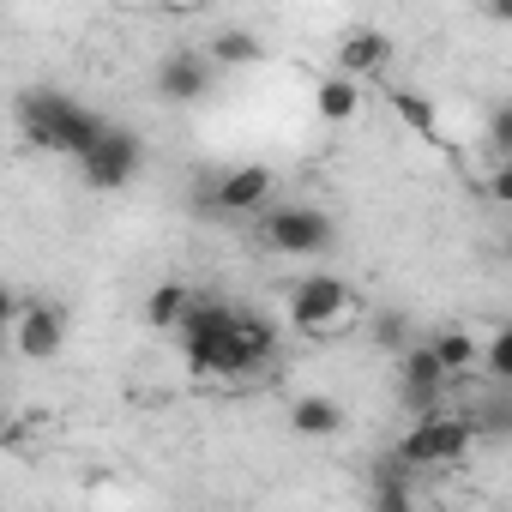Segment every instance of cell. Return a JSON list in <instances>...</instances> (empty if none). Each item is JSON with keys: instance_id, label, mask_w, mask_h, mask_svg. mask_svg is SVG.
Wrapping results in <instances>:
<instances>
[{"instance_id": "14", "label": "cell", "mask_w": 512, "mask_h": 512, "mask_svg": "<svg viewBox=\"0 0 512 512\" xmlns=\"http://www.w3.org/2000/svg\"><path fill=\"white\" fill-rule=\"evenodd\" d=\"M428 344H434V356H440V368H446L452 380H464L470 368H482V344H476V332H464V326H440V332H428Z\"/></svg>"}, {"instance_id": "2", "label": "cell", "mask_w": 512, "mask_h": 512, "mask_svg": "<svg viewBox=\"0 0 512 512\" xmlns=\"http://www.w3.org/2000/svg\"><path fill=\"white\" fill-rule=\"evenodd\" d=\"M476 440H482V434H476V422H470V416L440 410V416L410 422V434H398L392 458H398V470H446V464H458Z\"/></svg>"}, {"instance_id": "20", "label": "cell", "mask_w": 512, "mask_h": 512, "mask_svg": "<svg viewBox=\"0 0 512 512\" xmlns=\"http://www.w3.org/2000/svg\"><path fill=\"white\" fill-rule=\"evenodd\" d=\"M368 512H416V494H410V476H404L398 464L374 476V500H368Z\"/></svg>"}, {"instance_id": "13", "label": "cell", "mask_w": 512, "mask_h": 512, "mask_svg": "<svg viewBox=\"0 0 512 512\" xmlns=\"http://www.w3.org/2000/svg\"><path fill=\"white\" fill-rule=\"evenodd\" d=\"M199 302V290L193 284H181V278H163L151 296H145V326L151 332H181V320H187V308Z\"/></svg>"}, {"instance_id": "1", "label": "cell", "mask_w": 512, "mask_h": 512, "mask_svg": "<svg viewBox=\"0 0 512 512\" xmlns=\"http://www.w3.org/2000/svg\"><path fill=\"white\" fill-rule=\"evenodd\" d=\"M19 127H25V139H31L37 151L73 157V163H85V157L97 151V139L109 133V121H103L97 109H85L79 97H67V91H55V85L19 97Z\"/></svg>"}, {"instance_id": "8", "label": "cell", "mask_w": 512, "mask_h": 512, "mask_svg": "<svg viewBox=\"0 0 512 512\" xmlns=\"http://www.w3.org/2000/svg\"><path fill=\"white\" fill-rule=\"evenodd\" d=\"M211 85H217V61H211L205 49H169V55L157 61V97H163L169 109L205 103Z\"/></svg>"}, {"instance_id": "25", "label": "cell", "mask_w": 512, "mask_h": 512, "mask_svg": "<svg viewBox=\"0 0 512 512\" xmlns=\"http://www.w3.org/2000/svg\"><path fill=\"white\" fill-rule=\"evenodd\" d=\"M494 25H512V0H488V7H482Z\"/></svg>"}, {"instance_id": "21", "label": "cell", "mask_w": 512, "mask_h": 512, "mask_svg": "<svg viewBox=\"0 0 512 512\" xmlns=\"http://www.w3.org/2000/svg\"><path fill=\"white\" fill-rule=\"evenodd\" d=\"M482 374H488L494 386H512V320L482 338Z\"/></svg>"}, {"instance_id": "10", "label": "cell", "mask_w": 512, "mask_h": 512, "mask_svg": "<svg viewBox=\"0 0 512 512\" xmlns=\"http://www.w3.org/2000/svg\"><path fill=\"white\" fill-rule=\"evenodd\" d=\"M13 344H19L25 362L61 356V344H67V314H61V302H43V296L19 302V308H13Z\"/></svg>"}, {"instance_id": "12", "label": "cell", "mask_w": 512, "mask_h": 512, "mask_svg": "<svg viewBox=\"0 0 512 512\" xmlns=\"http://www.w3.org/2000/svg\"><path fill=\"white\" fill-rule=\"evenodd\" d=\"M290 434H302V440H332V434H344V404H338V398H320V392H302V398L290 404Z\"/></svg>"}, {"instance_id": "3", "label": "cell", "mask_w": 512, "mask_h": 512, "mask_svg": "<svg viewBox=\"0 0 512 512\" xmlns=\"http://www.w3.org/2000/svg\"><path fill=\"white\" fill-rule=\"evenodd\" d=\"M350 302H356V290L338 272H308L302 284H290V326L308 338H332L350 320Z\"/></svg>"}, {"instance_id": "24", "label": "cell", "mask_w": 512, "mask_h": 512, "mask_svg": "<svg viewBox=\"0 0 512 512\" xmlns=\"http://www.w3.org/2000/svg\"><path fill=\"white\" fill-rule=\"evenodd\" d=\"M488 199H494V205H506V211H512V163H500V169H494V175H488Z\"/></svg>"}, {"instance_id": "16", "label": "cell", "mask_w": 512, "mask_h": 512, "mask_svg": "<svg viewBox=\"0 0 512 512\" xmlns=\"http://www.w3.org/2000/svg\"><path fill=\"white\" fill-rule=\"evenodd\" d=\"M205 55H211L217 67H253V61H260L266 49H260V37H253L247 25H223V31L205 43Z\"/></svg>"}, {"instance_id": "23", "label": "cell", "mask_w": 512, "mask_h": 512, "mask_svg": "<svg viewBox=\"0 0 512 512\" xmlns=\"http://www.w3.org/2000/svg\"><path fill=\"white\" fill-rule=\"evenodd\" d=\"M374 332H380V338H374V344H386V350H398V356H404V350H410V338H404V320H398V314H386V320H380V326H374Z\"/></svg>"}, {"instance_id": "4", "label": "cell", "mask_w": 512, "mask_h": 512, "mask_svg": "<svg viewBox=\"0 0 512 512\" xmlns=\"http://www.w3.org/2000/svg\"><path fill=\"white\" fill-rule=\"evenodd\" d=\"M235 302H217V296H199L193 308H187V320H181V362H187V374H217V362H223V350H229V338H235Z\"/></svg>"}, {"instance_id": "9", "label": "cell", "mask_w": 512, "mask_h": 512, "mask_svg": "<svg viewBox=\"0 0 512 512\" xmlns=\"http://www.w3.org/2000/svg\"><path fill=\"white\" fill-rule=\"evenodd\" d=\"M278 193V175L266 163H235L223 169L217 181H205V205L223 211V217H247V211H260L266 199Z\"/></svg>"}, {"instance_id": "7", "label": "cell", "mask_w": 512, "mask_h": 512, "mask_svg": "<svg viewBox=\"0 0 512 512\" xmlns=\"http://www.w3.org/2000/svg\"><path fill=\"white\" fill-rule=\"evenodd\" d=\"M398 386H404V410H410L416 422L446 410L452 374L440 368V356H434V344H428V338H422V344H410V350L398 356Z\"/></svg>"}, {"instance_id": "19", "label": "cell", "mask_w": 512, "mask_h": 512, "mask_svg": "<svg viewBox=\"0 0 512 512\" xmlns=\"http://www.w3.org/2000/svg\"><path fill=\"white\" fill-rule=\"evenodd\" d=\"M470 422H476L482 440H512V386H488Z\"/></svg>"}, {"instance_id": "18", "label": "cell", "mask_w": 512, "mask_h": 512, "mask_svg": "<svg viewBox=\"0 0 512 512\" xmlns=\"http://www.w3.org/2000/svg\"><path fill=\"white\" fill-rule=\"evenodd\" d=\"M235 338L247 344V356L260 362V368H272V356H278V344H284V332H278L266 314H253V308H241V320H235Z\"/></svg>"}, {"instance_id": "17", "label": "cell", "mask_w": 512, "mask_h": 512, "mask_svg": "<svg viewBox=\"0 0 512 512\" xmlns=\"http://www.w3.org/2000/svg\"><path fill=\"white\" fill-rule=\"evenodd\" d=\"M386 103L398 109V121H404L410 133H422L428 145H440V115H434V103H428L422 91H410V85H398V91H386Z\"/></svg>"}, {"instance_id": "5", "label": "cell", "mask_w": 512, "mask_h": 512, "mask_svg": "<svg viewBox=\"0 0 512 512\" xmlns=\"http://www.w3.org/2000/svg\"><path fill=\"white\" fill-rule=\"evenodd\" d=\"M260 241L272 253H290V260H314V253H326L338 241V223L320 205H272L260 223Z\"/></svg>"}, {"instance_id": "15", "label": "cell", "mask_w": 512, "mask_h": 512, "mask_svg": "<svg viewBox=\"0 0 512 512\" xmlns=\"http://www.w3.org/2000/svg\"><path fill=\"white\" fill-rule=\"evenodd\" d=\"M314 115H320V121H356V115H362V91H356V79L326 73V79L314 85Z\"/></svg>"}, {"instance_id": "6", "label": "cell", "mask_w": 512, "mask_h": 512, "mask_svg": "<svg viewBox=\"0 0 512 512\" xmlns=\"http://www.w3.org/2000/svg\"><path fill=\"white\" fill-rule=\"evenodd\" d=\"M139 169H145V145H139L133 127H115V121H109V133L97 139V151L79 163V175H85L91 193H121Z\"/></svg>"}, {"instance_id": "22", "label": "cell", "mask_w": 512, "mask_h": 512, "mask_svg": "<svg viewBox=\"0 0 512 512\" xmlns=\"http://www.w3.org/2000/svg\"><path fill=\"white\" fill-rule=\"evenodd\" d=\"M488 145L512 163V97H506V103H494V115H488Z\"/></svg>"}, {"instance_id": "11", "label": "cell", "mask_w": 512, "mask_h": 512, "mask_svg": "<svg viewBox=\"0 0 512 512\" xmlns=\"http://www.w3.org/2000/svg\"><path fill=\"white\" fill-rule=\"evenodd\" d=\"M386 61H392V37H386V31L356 25V31H344V37H338V73H344V79L386 73Z\"/></svg>"}]
</instances>
